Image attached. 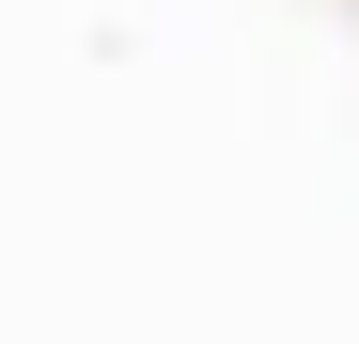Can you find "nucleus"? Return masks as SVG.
I'll use <instances>...</instances> for the list:
<instances>
[]
</instances>
